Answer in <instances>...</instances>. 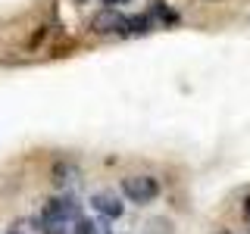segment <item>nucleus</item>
<instances>
[{
  "instance_id": "nucleus-5",
  "label": "nucleus",
  "mask_w": 250,
  "mask_h": 234,
  "mask_svg": "<svg viewBox=\"0 0 250 234\" xmlns=\"http://www.w3.org/2000/svg\"><path fill=\"white\" fill-rule=\"evenodd\" d=\"M147 13L153 16V22H156V25H175V22H178V13H175V10H169V3H166V0H153Z\"/></svg>"
},
{
  "instance_id": "nucleus-9",
  "label": "nucleus",
  "mask_w": 250,
  "mask_h": 234,
  "mask_svg": "<svg viewBox=\"0 0 250 234\" xmlns=\"http://www.w3.org/2000/svg\"><path fill=\"white\" fill-rule=\"evenodd\" d=\"M244 222L250 225V197H244Z\"/></svg>"
},
{
  "instance_id": "nucleus-1",
  "label": "nucleus",
  "mask_w": 250,
  "mask_h": 234,
  "mask_svg": "<svg viewBox=\"0 0 250 234\" xmlns=\"http://www.w3.org/2000/svg\"><path fill=\"white\" fill-rule=\"evenodd\" d=\"M82 206L72 197H53L41 213V231L44 234H78L82 225Z\"/></svg>"
},
{
  "instance_id": "nucleus-8",
  "label": "nucleus",
  "mask_w": 250,
  "mask_h": 234,
  "mask_svg": "<svg viewBox=\"0 0 250 234\" xmlns=\"http://www.w3.org/2000/svg\"><path fill=\"white\" fill-rule=\"evenodd\" d=\"M100 3H104L106 10H119L122 3H131V0H100Z\"/></svg>"
},
{
  "instance_id": "nucleus-6",
  "label": "nucleus",
  "mask_w": 250,
  "mask_h": 234,
  "mask_svg": "<svg viewBox=\"0 0 250 234\" xmlns=\"http://www.w3.org/2000/svg\"><path fill=\"white\" fill-rule=\"evenodd\" d=\"M72 178H75V169H72V166H66V162L53 166V184H57V187H66V184H72Z\"/></svg>"
},
{
  "instance_id": "nucleus-2",
  "label": "nucleus",
  "mask_w": 250,
  "mask_h": 234,
  "mask_svg": "<svg viewBox=\"0 0 250 234\" xmlns=\"http://www.w3.org/2000/svg\"><path fill=\"white\" fill-rule=\"evenodd\" d=\"M94 35H106V38H128V16H122L119 10H100L91 19Z\"/></svg>"
},
{
  "instance_id": "nucleus-4",
  "label": "nucleus",
  "mask_w": 250,
  "mask_h": 234,
  "mask_svg": "<svg viewBox=\"0 0 250 234\" xmlns=\"http://www.w3.org/2000/svg\"><path fill=\"white\" fill-rule=\"evenodd\" d=\"M91 206L97 209V213L104 215L106 222L119 218V215H122V209H125V206H122V200L116 197V194H109V191H97V194L91 197Z\"/></svg>"
},
{
  "instance_id": "nucleus-7",
  "label": "nucleus",
  "mask_w": 250,
  "mask_h": 234,
  "mask_svg": "<svg viewBox=\"0 0 250 234\" xmlns=\"http://www.w3.org/2000/svg\"><path fill=\"white\" fill-rule=\"evenodd\" d=\"M147 234H172L169 218H150L147 222Z\"/></svg>"
},
{
  "instance_id": "nucleus-10",
  "label": "nucleus",
  "mask_w": 250,
  "mask_h": 234,
  "mask_svg": "<svg viewBox=\"0 0 250 234\" xmlns=\"http://www.w3.org/2000/svg\"><path fill=\"white\" fill-rule=\"evenodd\" d=\"M6 234H25V231H22V228H10V231H6Z\"/></svg>"
},
{
  "instance_id": "nucleus-3",
  "label": "nucleus",
  "mask_w": 250,
  "mask_h": 234,
  "mask_svg": "<svg viewBox=\"0 0 250 234\" xmlns=\"http://www.w3.org/2000/svg\"><path fill=\"white\" fill-rule=\"evenodd\" d=\"M122 194L131 203H150V200H156V194H160V181H156L153 175H131V178L122 181Z\"/></svg>"
}]
</instances>
